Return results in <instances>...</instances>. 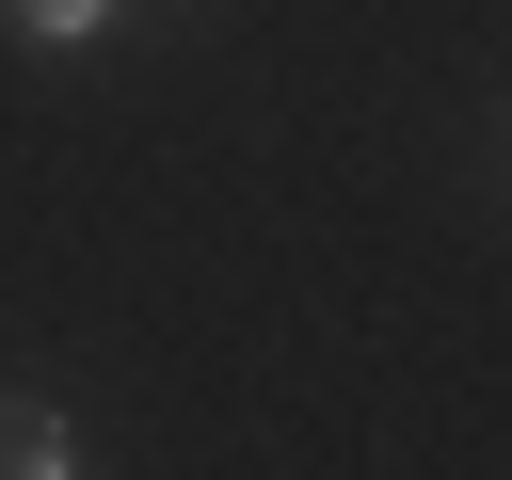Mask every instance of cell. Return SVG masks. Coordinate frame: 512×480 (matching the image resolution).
I'll return each instance as SVG.
<instances>
[{
  "label": "cell",
  "mask_w": 512,
  "mask_h": 480,
  "mask_svg": "<svg viewBox=\"0 0 512 480\" xmlns=\"http://www.w3.org/2000/svg\"><path fill=\"white\" fill-rule=\"evenodd\" d=\"M0 480H80V448H64V416L32 384H0Z\"/></svg>",
  "instance_id": "cell-1"
},
{
  "label": "cell",
  "mask_w": 512,
  "mask_h": 480,
  "mask_svg": "<svg viewBox=\"0 0 512 480\" xmlns=\"http://www.w3.org/2000/svg\"><path fill=\"white\" fill-rule=\"evenodd\" d=\"M0 16H16L32 48H96V32H112V0H0Z\"/></svg>",
  "instance_id": "cell-2"
}]
</instances>
